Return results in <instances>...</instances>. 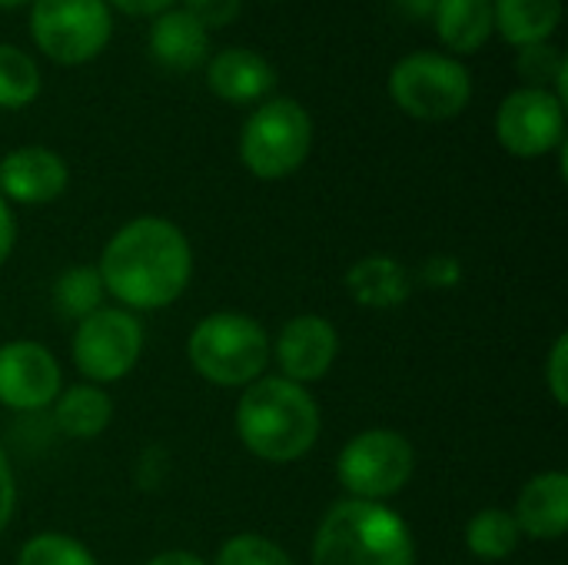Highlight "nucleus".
Segmentation results:
<instances>
[{
    "instance_id": "1",
    "label": "nucleus",
    "mask_w": 568,
    "mask_h": 565,
    "mask_svg": "<svg viewBox=\"0 0 568 565\" xmlns=\"http://www.w3.org/2000/svg\"><path fill=\"white\" fill-rule=\"evenodd\" d=\"M100 280L130 313H153L176 303L193 280V246L186 233L163 216L123 223L100 253Z\"/></svg>"
},
{
    "instance_id": "2",
    "label": "nucleus",
    "mask_w": 568,
    "mask_h": 565,
    "mask_svg": "<svg viewBox=\"0 0 568 565\" xmlns=\"http://www.w3.org/2000/svg\"><path fill=\"white\" fill-rule=\"evenodd\" d=\"M323 416L313 393L283 376H260L236 403V436L250 456L290 466L313 453L320 443Z\"/></svg>"
},
{
    "instance_id": "3",
    "label": "nucleus",
    "mask_w": 568,
    "mask_h": 565,
    "mask_svg": "<svg viewBox=\"0 0 568 565\" xmlns=\"http://www.w3.org/2000/svg\"><path fill=\"white\" fill-rule=\"evenodd\" d=\"M409 523L386 503L339 500L313 536V565H413Z\"/></svg>"
},
{
    "instance_id": "4",
    "label": "nucleus",
    "mask_w": 568,
    "mask_h": 565,
    "mask_svg": "<svg viewBox=\"0 0 568 565\" xmlns=\"http://www.w3.org/2000/svg\"><path fill=\"white\" fill-rule=\"evenodd\" d=\"M186 360L210 386L246 390L273 360V340L260 320L233 310L203 316L186 340Z\"/></svg>"
},
{
    "instance_id": "5",
    "label": "nucleus",
    "mask_w": 568,
    "mask_h": 565,
    "mask_svg": "<svg viewBox=\"0 0 568 565\" xmlns=\"http://www.w3.org/2000/svg\"><path fill=\"white\" fill-rule=\"evenodd\" d=\"M313 147V120L303 103L273 97L253 110L240 133V160L256 180H283L296 173Z\"/></svg>"
},
{
    "instance_id": "6",
    "label": "nucleus",
    "mask_w": 568,
    "mask_h": 565,
    "mask_svg": "<svg viewBox=\"0 0 568 565\" xmlns=\"http://www.w3.org/2000/svg\"><path fill=\"white\" fill-rule=\"evenodd\" d=\"M416 473V450L396 430H363L336 456V480L346 500L386 503L399 496Z\"/></svg>"
},
{
    "instance_id": "7",
    "label": "nucleus",
    "mask_w": 568,
    "mask_h": 565,
    "mask_svg": "<svg viewBox=\"0 0 568 565\" xmlns=\"http://www.w3.org/2000/svg\"><path fill=\"white\" fill-rule=\"evenodd\" d=\"M389 93L396 107L416 120L439 123L459 117L473 100V77L469 70L433 50H419L403 57L389 73Z\"/></svg>"
},
{
    "instance_id": "8",
    "label": "nucleus",
    "mask_w": 568,
    "mask_h": 565,
    "mask_svg": "<svg viewBox=\"0 0 568 565\" xmlns=\"http://www.w3.org/2000/svg\"><path fill=\"white\" fill-rule=\"evenodd\" d=\"M143 323L123 306H100L77 323L70 356L83 383L106 386L130 376L143 356Z\"/></svg>"
},
{
    "instance_id": "9",
    "label": "nucleus",
    "mask_w": 568,
    "mask_h": 565,
    "mask_svg": "<svg viewBox=\"0 0 568 565\" xmlns=\"http://www.w3.org/2000/svg\"><path fill=\"white\" fill-rule=\"evenodd\" d=\"M30 33L37 47L53 63H87L93 60L113 33V17L106 0H33Z\"/></svg>"
},
{
    "instance_id": "10",
    "label": "nucleus",
    "mask_w": 568,
    "mask_h": 565,
    "mask_svg": "<svg viewBox=\"0 0 568 565\" xmlns=\"http://www.w3.org/2000/svg\"><path fill=\"white\" fill-rule=\"evenodd\" d=\"M496 137L513 157H546L566 143V107L552 90H513L496 113Z\"/></svg>"
},
{
    "instance_id": "11",
    "label": "nucleus",
    "mask_w": 568,
    "mask_h": 565,
    "mask_svg": "<svg viewBox=\"0 0 568 565\" xmlns=\"http://www.w3.org/2000/svg\"><path fill=\"white\" fill-rule=\"evenodd\" d=\"M63 390L57 356L37 340H10L0 346V406L13 413L50 410Z\"/></svg>"
},
{
    "instance_id": "12",
    "label": "nucleus",
    "mask_w": 568,
    "mask_h": 565,
    "mask_svg": "<svg viewBox=\"0 0 568 565\" xmlns=\"http://www.w3.org/2000/svg\"><path fill=\"white\" fill-rule=\"evenodd\" d=\"M336 356H339V333L320 313H300L286 320L273 343V360L280 366V376L300 386L326 380Z\"/></svg>"
},
{
    "instance_id": "13",
    "label": "nucleus",
    "mask_w": 568,
    "mask_h": 565,
    "mask_svg": "<svg viewBox=\"0 0 568 565\" xmlns=\"http://www.w3.org/2000/svg\"><path fill=\"white\" fill-rule=\"evenodd\" d=\"M70 183L63 157L47 147H20L0 160V196L20 206L53 203Z\"/></svg>"
},
{
    "instance_id": "14",
    "label": "nucleus",
    "mask_w": 568,
    "mask_h": 565,
    "mask_svg": "<svg viewBox=\"0 0 568 565\" xmlns=\"http://www.w3.org/2000/svg\"><path fill=\"white\" fill-rule=\"evenodd\" d=\"M516 523L523 539L556 543L568 529V476L562 470H549L532 476L516 500Z\"/></svg>"
},
{
    "instance_id": "15",
    "label": "nucleus",
    "mask_w": 568,
    "mask_h": 565,
    "mask_svg": "<svg viewBox=\"0 0 568 565\" xmlns=\"http://www.w3.org/2000/svg\"><path fill=\"white\" fill-rule=\"evenodd\" d=\"M206 83L226 103H256L270 97V90L276 87V70L263 53L246 47H230L210 60Z\"/></svg>"
},
{
    "instance_id": "16",
    "label": "nucleus",
    "mask_w": 568,
    "mask_h": 565,
    "mask_svg": "<svg viewBox=\"0 0 568 565\" xmlns=\"http://www.w3.org/2000/svg\"><path fill=\"white\" fill-rule=\"evenodd\" d=\"M150 50H153L160 67L186 73V70H196L206 60V53H210V30L196 17H190L183 7L180 10L170 7V10H163L153 20Z\"/></svg>"
},
{
    "instance_id": "17",
    "label": "nucleus",
    "mask_w": 568,
    "mask_h": 565,
    "mask_svg": "<svg viewBox=\"0 0 568 565\" xmlns=\"http://www.w3.org/2000/svg\"><path fill=\"white\" fill-rule=\"evenodd\" d=\"M346 290L359 306L369 310H393L409 300L413 276L393 256H366L346 273Z\"/></svg>"
},
{
    "instance_id": "18",
    "label": "nucleus",
    "mask_w": 568,
    "mask_h": 565,
    "mask_svg": "<svg viewBox=\"0 0 568 565\" xmlns=\"http://www.w3.org/2000/svg\"><path fill=\"white\" fill-rule=\"evenodd\" d=\"M50 410H53L60 433L70 440H97L113 423V400L106 396L103 386H93V383H77V386L60 390Z\"/></svg>"
},
{
    "instance_id": "19",
    "label": "nucleus",
    "mask_w": 568,
    "mask_h": 565,
    "mask_svg": "<svg viewBox=\"0 0 568 565\" xmlns=\"http://www.w3.org/2000/svg\"><path fill=\"white\" fill-rule=\"evenodd\" d=\"M433 17L439 40L453 53H476L496 27L493 0H439Z\"/></svg>"
},
{
    "instance_id": "20",
    "label": "nucleus",
    "mask_w": 568,
    "mask_h": 565,
    "mask_svg": "<svg viewBox=\"0 0 568 565\" xmlns=\"http://www.w3.org/2000/svg\"><path fill=\"white\" fill-rule=\"evenodd\" d=\"M562 17V0H493V20L509 43H542Z\"/></svg>"
},
{
    "instance_id": "21",
    "label": "nucleus",
    "mask_w": 568,
    "mask_h": 565,
    "mask_svg": "<svg viewBox=\"0 0 568 565\" xmlns=\"http://www.w3.org/2000/svg\"><path fill=\"white\" fill-rule=\"evenodd\" d=\"M523 543V533H519V523L509 509H483L469 519L466 526V549L483 559V563H503L509 559Z\"/></svg>"
},
{
    "instance_id": "22",
    "label": "nucleus",
    "mask_w": 568,
    "mask_h": 565,
    "mask_svg": "<svg viewBox=\"0 0 568 565\" xmlns=\"http://www.w3.org/2000/svg\"><path fill=\"white\" fill-rule=\"evenodd\" d=\"M53 310L73 323L87 320L90 313H97L106 300V286L100 280V270L90 263H73L67 266L57 280H53Z\"/></svg>"
},
{
    "instance_id": "23",
    "label": "nucleus",
    "mask_w": 568,
    "mask_h": 565,
    "mask_svg": "<svg viewBox=\"0 0 568 565\" xmlns=\"http://www.w3.org/2000/svg\"><path fill=\"white\" fill-rule=\"evenodd\" d=\"M37 93H40L37 63L23 50L0 43V110H20L33 103Z\"/></svg>"
},
{
    "instance_id": "24",
    "label": "nucleus",
    "mask_w": 568,
    "mask_h": 565,
    "mask_svg": "<svg viewBox=\"0 0 568 565\" xmlns=\"http://www.w3.org/2000/svg\"><path fill=\"white\" fill-rule=\"evenodd\" d=\"M17 565H100L97 556L67 533H37L17 553Z\"/></svg>"
},
{
    "instance_id": "25",
    "label": "nucleus",
    "mask_w": 568,
    "mask_h": 565,
    "mask_svg": "<svg viewBox=\"0 0 568 565\" xmlns=\"http://www.w3.org/2000/svg\"><path fill=\"white\" fill-rule=\"evenodd\" d=\"M213 565H296L293 556L276 546L273 539L260 536V533H240V536H230L220 553H216V563Z\"/></svg>"
},
{
    "instance_id": "26",
    "label": "nucleus",
    "mask_w": 568,
    "mask_h": 565,
    "mask_svg": "<svg viewBox=\"0 0 568 565\" xmlns=\"http://www.w3.org/2000/svg\"><path fill=\"white\" fill-rule=\"evenodd\" d=\"M566 57L552 47V43H526L519 47V57H516V70L519 77L536 87V90H549V83L556 80V73L562 70Z\"/></svg>"
},
{
    "instance_id": "27",
    "label": "nucleus",
    "mask_w": 568,
    "mask_h": 565,
    "mask_svg": "<svg viewBox=\"0 0 568 565\" xmlns=\"http://www.w3.org/2000/svg\"><path fill=\"white\" fill-rule=\"evenodd\" d=\"M546 386L556 406H568V336L559 333L546 360Z\"/></svg>"
},
{
    "instance_id": "28",
    "label": "nucleus",
    "mask_w": 568,
    "mask_h": 565,
    "mask_svg": "<svg viewBox=\"0 0 568 565\" xmlns=\"http://www.w3.org/2000/svg\"><path fill=\"white\" fill-rule=\"evenodd\" d=\"M243 0H183V10L196 17L206 30L210 27H226L240 17Z\"/></svg>"
},
{
    "instance_id": "29",
    "label": "nucleus",
    "mask_w": 568,
    "mask_h": 565,
    "mask_svg": "<svg viewBox=\"0 0 568 565\" xmlns=\"http://www.w3.org/2000/svg\"><path fill=\"white\" fill-rule=\"evenodd\" d=\"M13 509H17V480H13V470H10L7 453L0 450V533L10 526Z\"/></svg>"
},
{
    "instance_id": "30",
    "label": "nucleus",
    "mask_w": 568,
    "mask_h": 565,
    "mask_svg": "<svg viewBox=\"0 0 568 565\" xmlns=\"http://www.w3.org/2000/svg\"><path fill=\"white\" fill-rule=\"evenodd\" d=\"M423 276H426V283L429 286H453V283H459V263L456 260H449V256H436V260H429L426 263V270H423Z\"/></svg>"
},
{
    "instance_id": "31",
    "label": "nucleus",
    "mask_w": 568,
    "mask_h": 565,
    "mask_svg": "<svg viewBox=\"0 0 568 565\" xmlns=\"http://www.w3.org/2000/svg\"><path fill=\"white\" fill-rule=\"evenodd\" d=\"M13 243H17V220H13V210H10V203L0 196V266L10 260V253H13Z\"/></svg>"
},
{
    "instance_id": "32",
    "label": "nucleus",
    "mask_w": 568,
    "mask_h": 565,
    "mask_svg": "<svg viewBox=\"0 0 568 565\" xmlns=\"http://www.w3.org/2000/svg\"><path fill=\"white\" fill-rule=\"evenodd\" d=\"M106 3H113L116 10H123V13H130V17H150V13L170 10L173 0H106Z\"/></svg>"
},
{
    "instance_id": "33",
    "label": "nucleus",
    "mask_w": 568,
    "mask_h": 565,
    "mask_svg": "<svg viewBox=\"0 0 568 565\" xmlns=\"http://www.w3.org/2000/svg\"><path fill=\"white\" fill-rule=\"evenodd\" d=\"M146 565H210L203 556L190 553V549H166V553H156Z\"/></svg>"
},
{
    "instance_id": "34",
    "label": "nucleus",
    "mask_w": 568,
    "mask_h": 565,
    "mask_svg": "<svg viewBox=\"0 0 568 565\" xmlns=\"http://www.w3.org/2000/svg\"><path fill=\"white\" fill-rule=\"evenodd\" d=\"M399 3V10L406 13V17H413V20H426V17H433V10H436V3L439 0H396Z\"/></svg>"
},
{
    "instance_id": "35",
    "label": "nucleus",
    "mask_w": 568,
    "mask_h": 565,
    "mask_svg": "<svg viewBox=\"0 0 568 565\" xmlns=\"http://www.w3.org/2000/svg\"><path fill=\"white\" fill-rule=\"evenodd\" d=\"M20 3H27V0H0V7H20Z\"/></svg>"
}]
</instances>
